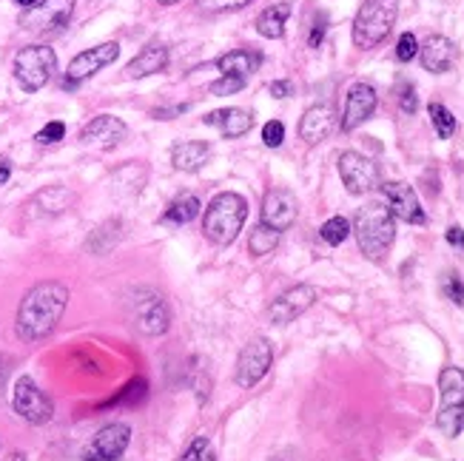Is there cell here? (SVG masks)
<instances>
[{
	"instance_id": "cell-1",
	"label": "cell",
	"mask_w": 464,
	"mask_h": 461,
	"mask_svg": "<svg viewBox=\"0 0 464 461\" xmlns=\"http://www.w3.org/2000/svg\"><path fill=\"white\" fill-rule=\"evenodd\" d=\"M69 305V288L60 283H37L29 288V293L20 299L17 308V336L24 342H40L52 336V331L60 325V319Z\"/></svg>"
},
{
	"instance_id": "cell-2",
	"label": "cell",
	"mask_w": 464,
	"mask_h": 461,
	"mask_svg": "<svg viewBox=\"0 0 464 461\" xmlns=\"http://www.w3.org/2000/svg\"><path fill=\"white\" fill-rule=\"evenodd\" d=\"M353 231H356V243L362 254L373 259V263H379V259L388 256L396 239V216L391 214L388 203H368L359 208Z\"/></svg>"
},
{
	"instance_id": "cell-3",
	"label": "cell",
	"mask_w": 464,
	"mask_h": 461,
	"mask_svg": "<svg viewBox=\"0 0 464 461\" xmlns=\"http://www.w3.org/2000/svg\"><path fill=\"white\" fill-rule=\"evenodd\" d=\"M248 219V203L234 191H223L211 199L203 214V234L214 245H231Z\"/></svg>"
},
{
	"instance_id": "cell-4",
	"label": "cell",
	"mask_w": 464,
	"mask_h": 461,
	"mask_svg": "<svg viewBox=\"0 0 464 461\" xmlns=\"http://www.w3.org/2000/svg\"><path fill=\"white\" fill-rule=\"evenodd\" d=\"M399 17V0H365L353 20L356 49H373L385 40Z\"/></svg>"
},
{
	"instance_id": "cell-5",
	"label": "cell",
	"mask_w": 464,
	"mask_h": 461,
	"mask_svg": "<svg viewBox=\"0 0 464 461\" xmlns=\"http://www.w3.org/2000/svg\"><path fill=\"white\" fill-rule=\"evenodd\" d=\"M439 390H441V408L436 416V425L448 438H456L464 427V370L461 368L441 370Z\"/></svg>"
},
{
	"instance_id": "cell-6",
	"label": "cell",
	"mask_w": 464,
	"mask_h": 461,
	"mask_svg": "<svg viewBox=\"0 0 464 461\" xmlns=\"http://www.w3.org/2000/svg\"><path fill=\"white\" fill-rule=\"evenodd\" d=\"M129 308H131V322L140 333L163 336L171 328V311L163 293H157L151 288H137L129 296Z\"/></svg>"
},
{
	"instance_id": "cell-7",
	"label": "cell",
	"mask_w": 464,
	"mask_h": 461,
	"mask_svg": "<svg viewBox=\"0 0 464 461\" xmlns=\"http://www.w3.org/2000/svg\"><path fill=\"white\" fill-rule=\"evenodd\" d=\"M57 69V54L49 46H26L14 54V77L20 89L37 91L44 89Z\"/></svg>"
},
{
	"instance_id": "cell-8",
	"label": "cell",
	"mask_w": 464,
	"mask_h": 461,
	"mask_svg": "<svg viewBox=\"0 0 464 461\" xmlns=\"http://www.w3.org/2000/svg\"><path fill=\"white\" fill-rule=\"evenodd\" d=\"M12 408L14 413L29 425H46L54 416V405L52 399L34 385V379L20 376L14 382V393H12Z\"/></svg>"
},
{
	"instance_id": "cell-9",
	"label": "cell",
	"mask_w": 464,
	"mask_h": 461,
	"mask_svg": "<svg viewBox=\"0 0 464 461\" xmlns=\"http://www.w3.org/2000/svg\"><path fill=\"white\" fill-rule=\"evenodd\" d=\"M274 365V348L268 339H251V342L239 351L237 356V370H234V382L239 388H254L262 376H266Z\"/></svg>"
},
{
	"instance_id": "cell-10",
	"label": "cell",
	"mask_w": 464,
	"mask_h": 461,
	"mask_svg": "<svg viewBox=\"0 0 464 461\" xmlns=\"http://www.w3.org/2000/svg\"><path fill=\"white\" fill-rule=\"evenodd\" d=\"M74 14V0H40L37 6L24 9L20 14V26L37 32V34H52L60 32Z\"/></svg>"
},
{
	"instance_id": "cell-11",
	"label": "cell",
	"mask_w": 464,
	"mask_h": 461,
	"mask_svg": "<svg viewBox=\"0 0 464 461\" xmlns=\"http://www.w3.org/2000/svg\"><path fill=\"white\" fill-rule=\"evenodd\" d=\"M339 177L351 194H371L379 188V166L359 151H345L339 157Z\"/></svg>"
},
{
	"instance_id": "cell-12",
	"label": "cell",
	"mask_w": 464,
	"mask_h": 461,
	"mask_svg": "<svg viewBox=\"0 0 464 461\" xmlns=\"http://www.w3.org/2000/svg\"><path fill=\"white\" fill-rule=\"evenodd\" d=\"M120 54V43H114V40H109V43H100V46H92L86 52H80L69 69H66V86H77L83 83V80H89L92 74H97L100 69H106L109 63H114Z\"/></svg>"
},
{
	"instance_id": "cell-13",
	"label": "cell",
	"mask_w": 464,
	"mask_h": 461,
	"mask_svg": "<svg viewBox=\"0 0 464 461\" xmlns=\"http://www.w3.org/2000/svg\"><path fill=\"white\" fill-rule=\"evenodd\" d=\"M129 442H131V427L129 425H123V422L106 425L89 442L83 458L86 461H117L129 450Z\"/></svg>"
},
{
	"instance_id": "cell-14",
	"label": "cell",
	"mask_w": 464,
	"mask_h": 461,
	"mask_svg": "<svg viewBox=\"0 0 464 461\" xmlns=\"http://www.w3.org/2000/svg\"><path fill=\"white\" fill-rule=\"evenodd\" d=\"M316 303V288L314 285H294L285 293H279L268 305V319L274 325H288L299 319L311 305Z\"/></svg>"
},
{
	"instance_id": "cell-15",
	"label": "cell",
	"mask_w": 464,
	"mask_h": 461,
	"mask_svg": "<svg viewBox=\"0 0 464 461\" xmlns=\"http://www.w3.org/2000/svg\"><path fill=\"white\" fill-rule=\"evenodd\" d=\"M299 203L288 188H271L262 199V226H268L274 231H288L296 223Z\"/></svg>"
},
{
	"instance_id": "cell-16",
	"label": "cell",
	"mask_w": 464,
	"mask_h": 461,
	"mask_svg": "<svg viewBox=\"0 0 464 461\" xmlns=\"http://www.w3.org/2000/svg\"><path fill=\"white\" fill-rule=\"evenodd\" d=\"M385 191V199H388V208L396 219L401 223H411V226H425L428 216H425V208H421L416 191L408 186V183H385L382 186Z\"/></svg>"
},
{
	"instance_id": "cell-17",
	"label": "cell",
	"mask_w": 464,
	"mask_h": 461,
	"mask_svg": "<svg viewBox=\"0 0 464 461\" xmlns=\"http://www.w3.org/2000/svg\"><path fill=\"white\" fill-rule=\"evenodd\" d=\"M336 123H339V117H336V109L331 103L311 106L299 120V137L305 139L308 146H319L322 139H328L334 134Z\"/></svg>"
},
{
	"instance_id": "cell-18",
	"label": "cell",
	"mask_w": 464,
	"mask_h": 461,
	"mask_svg": "<svg viewBox=\"0 0 464 461\" xmlns=\"http://www.w3.org/2000/svg\"><path fill=\"white\" fill-rule=\"evenodd\" d=\"M376 91L368 83H356L348 91V103H345V114H342V131H353L356 126H362L365 120L376 111Z\"/></svg>"
},
{
	"instance_id": "cell-19",
	"label": "cell",
	"mask_w": 464,
	"mask_h": 461,
	"mask_svg": "<svg viewBox=\"0 0 464 461\" xmlns=\"http://www.w3.org/2000/svg\"><path fill=\"white\" fill-rule=\"evenodd\" d=\"M129 134V126L123 123L120 117H111V114H100L94 117L92 123L80 131V139H86V143H97L103 149H114L126 139Z\"/></svg>"
},
{
	"instance_id": "cell-20",
	"label": "cell",
	"mask_w": 464,
	"mask_h": 461,
	"mask_svg": "<svg viewBox=\"0 0 464 461\" xmlns=\"http://www.w3.org/2000/svg\"><path fill=\"white\" fill-rule=\"evenodd\" d=\"M419 57H421V66H425L428 72L445 74L456 63V46H453V40H448L445 34H430L425 40V46H419Z\"/></svg>"
},
{
	"instance_id": "cell-21",
	"label": "cell",
	"mask_w": 464,
	"mask_h": 461,
	"mask_svg": "<svg viewBox=\"0 0 464 461\" xmlns=\"http://www.w3.org/2000/svg\"><path fill=\"white\" fill-rule=\"evenodd\" d=\"M206 123L223 131V137L237 139L251 131L254 117H251V111H242V109H219V111L206 114Z\"/></svg>"
},
{
	"instance_id": "cell-22",
	"label": "cell",
	"mask_w": 464,
	"mask_h": 461,
	"mask_svg": "<svg viewBox=\"0 0 464 461\" xmlns=\"http://www.w3.org/2000/svg\"><path fill=\"white\" fill-rule=\"evenodd\" d=\"M262 63V54L248 52V49H237V52H226L223 57L217 60V69L223 72L226 77H239V80H248Z\"/></svg>"
},
{
	"instance_id": "cell-23",
	"label": "cell",
	"mask_w": 464,
	"mask_h": 461,
	"mask_svg": "<svg viewBox=\"0 0 464 461\" xmlns=\"http://www.w3.org/2000/svg\"><path fill=\"white\" fill-rule=\"evenodd\" d=\"M208 154H211V149L206 143H199V139H186V143H177L171 149V163L177 171L191 174L208 163Z\"/></svg>"
},
{
	"instance_id": "cell-24",
	"label": "cell",
	"mask_w": 464,
	"mask_h": 461,
	"mask_svg": "<svg viewBox=\"0 0 464 461\" xmlns=\"http://www.w3.org/2000/svg\"><path fill=\"white\" fill-rule=\"evenodd\" d=\"M166 66H169V49L166 46H149L126 66V74L131 80H140V77H149L157 72H166Z\"/></svg>"
},
{
	"instance_id": "cell-25",
	"label": "cell",
	"mask_w": 464,
	"mask_h": 461,
	"mask_svg": "<svg viewBox=\"0 0 464 461\" xmlns=\"http://www.w3.org/2000/svg\"><path fill=\"white\" fill-rule=\"evenodd\" d=\"M291 14V4H274L256 17V32L268 40H279L285 34V20Z\"/></svg>"
},
{
	"instance_id": "cell-26",
	"label": "cell",
	"mask_w": 464,
	"mask_h": 461,
	"mask_svg": "<svg viewBox=\"0 0 464 461\" xmlns=\"http://www.w3.org/2000/svg\"><path fill=\"white\" fill-rule=\"evenodd\" d=\"M199 214V199L194 194H179L174 203L169 206V211L163 214V223H174V226H188L194 223Z\"/></svg>"
},
{
	"instance_id": "cell-27",
	"label": "cell",
	"mask_w": 464,
	"mask_h": 461,
	"mask_svg": "<svg viewBox=\"0 0 464 461\" xmlns=\"http://www.w3.org/2000/svg\"><path fill=\"white\" fill-rule=\"evenodd\" d=\"M279 231H274V228H268V226H256L254 231H251V236H248V251L254 254V256H268V254H274L276 251V245H279Z\"/></svg>"
},
{
	"instance_id": "cell-28",
	"label": "cell",
	"mask_w": 464,
	"mask_h": 461,
	"mask_svg": "<svg viewBox=\"0 0 464 461\" xmlns=\"http://www.w3.org/2000/svg\"><path fill=\"white\" fill-rule=\"evenodd\" d=\"M319 234H322V239H325L328 245H342L351 236V223L345 216H331L328 223L319 228Z\"/></svg>"
},
{
	"instance_id": "cell-29",
	"label": "cell",
	"mask_w": 464,
	"mask_h": 461,
	"mask_svg": "<svg viewBox=\"0 0 464 461\" xmlns=\"http://www.w3.org/2000/svg\"><path fill=\"white\" fill-rule=\"evenodd\" d=\"M430 120H433L436 134H439L441 139L453 137V131H456V117H453L445 106H441V103H430Z\"/></svg>"
},
{
	"instance_id": "cell-30",
	"label": "cell",
	"mask_w": 464,
	"mask_h": 461,
	"mask_svg": "<svg viewBox=\"0 0 464 461\" xmlns=\"http://www.w3.org/2000/svg\"><path fill=\"white\" fill-rule=\"evenodd\" d=\"M143 399H146V382H143V379H134L131 385H126L111 399L109 408H114V405H137V402H143Z\"/></svg>"
},
{
	"instance_id": "cell-31",
	"label": "cell",
	"mask_w": 464,
	"mask_h": 461,
	"mask_svg": "<svg viewBox=\"0 0 464 461\" xmlns=\"http://www.w3.org/2000/svg\"><path fill=\"white\" fill-rule=\"evenodd\" d=\"M251 0H197V6L208 14H226V12H239L246 9Z\"/></svg>"
},
{
	"instance_id": "cell-32",
	"label": "cell",
	"mask_w": 464,
	"mask_h": 461,
	"mask_svg": "<svg viewBox=\"0 0 464 461\" xmlns=\"http://www.w3.org/2000/svg\"><path fill=\"white\" fill-rule=\"evenodd\" d=\"M179 461H217V456L208 445V438H194Z\"/></svg>"
},
{
	"instance_id": "cell-33",
	"label": "cell",
	"mask_w": 464,
	"mask_h": 461,
	"mask_svg": "<svg viewBox=\"0 0 464 461\" xmlns=\"http://www.w3.org/2000/svg\"><path fill=\"white\" fill-rule=\"evenodd\" d=\"M419 54V40L413 32H405L399 37V43H396V60H401V63H411V60Z\"/></svg>"
},
{
	"instance_id": "cell-34",
	"label": "cell",
	"mask_w": 464,
	"mask_h": 461,
	"mask_svg": "<svg viewBox=\"0 0 464 461\" xmlns=\"http://www.w3.org/2000/svg\"><path fill=\"white\" fill-rule=\"evenodd\" d=\"M246 83H248V80H239V77H219L217 80V83H211V94H219V97H223V94H237V91H242V89H246Z\"/></svg>"
},
{
	"instance_id": "cell-35",
	"label": "cell",
	"mask_w": 464,
	"mask_h": 461,
	"mask_svg": "<svg viewBox=\"0 0 464 461\" xmlns=\"http://www.w3.org/2000/svg\"><path fill=\"white\" fill-rule=\"evenodd\" d=\"M445 296L450 299L453 305L464 308V283L459 279V274H448L445 276Z\"/></svg>"
},
{
	"instance_id": "cell-36",
	"label": "cell",
	"mask_w": 464,
	"mask_h": 461,
	"mask_svg": "<svg viewBox=\"0 0 464 461\" xmlns=\"http://www.w3.org/2000/svg\"><path fill=\"white\" fill-rule=\"evenodd\" d=\"M262 139H266L268 149H279L282 139H285V126H282L279 120H271V123H266V129H262Z\"/></svg>"
},
{
	"instance_id": "cell-37",
	"label": "cell",
	"mask_w": 464,
	"mask_h": 461,
	"mask_svg": "<svg viewBox=\"0 0 464 461\" xmlns=\"http://www.w3.org/2000/svg\"><path fill=\"white\" fill-rule=\"evenodd\" d=\"M63 137H66V126L60 123V120H54V123H46L37 131V143L49 146V143H57V139H63Z\"/></svg>"
},
{
	"instance_id": "cell-38",
	"label": "cell",
	"mask_w": 464,
	"mask_h": 461,
	"mask_svg": "<svg viewBox=\"0 0 464 461\" xmlns=\"http://www.w3.org/2000/svg\"><path fill=\"white\" fill-rule=\"evenodd\" d=\"M399 103H401V111H408V114L416 111V94H413V86H401Z\"/></svg>"
},
{
	"instance_id": "cell-39",
	"label": "cell",
	"mask_w": 464,
	"mask_h": 461,
	"mask_svg": "<svg viewBox=\"0 0 464 461\" xmlns=\"http://www.w3.org/2000/svg\"><path fill=\"white\" fill-rule=\"evenodd\" d=\"M268 91H271L276 100H282V97H288V94H291V83H288V80H276V83L268 86Z\"/></svg>"
},
{
	"instance_id": "cell-40",
	"label": "cell",
	"mask_w": 464,
	"mask_h": 461,
	"mask_svg": "<svg viewBox=\"0 0 464 461\" xmlns=\"http://www.w3.org/2000/svg\"><path fill=\"white\" fill-rule=\"evenodd\" d=\"M6 379H9V359L0 353V399H4V390H6Z\"/></svg>"
},
{
	"instance_id": "cell-41",
	"label": "cell",
	"mask_w": 464,
	"mask_h": 461,
	"mask_svg": "<svg viewBox=\"0 0 464 461\" xmlns=\"http://www.w3.org/2000/svg\"><path fill=\"white\" fill-rule=\"evenodd\" d=\"M448 243H450V245H456V248H464V231H461L459 226L448 228Z\"/></svg>"
},
{
	"instance_id": "cell-42",
	"label": "cell",
	"mask_w": 464,
	"mask_h": 461,
	"mask_svg": "<svg viewBox=\"0 0 464 461\" xmlns=\"http://www.w3.org/2000/svg\"><path fill=\"white\" fill-rule=\"evenodd\" d=\"M322 34H325V20H319V24L314 26V34L308 37V43H311V49H316V46L322 43Z\"/></svg>"
},
{
	"instance_id": "cell-43",
	"label": "cell",
	"mask_w": 464,
	"mask_h": 461,
	"mask_svg": "<svg viewBox=\"0 0 464 461\" xmlns=\"http://www.w3.org/2000/svg\"><path fill=\"white\" fill-rule=\"evenodd\" d=\"M9 174H12L9 163H4V159H0V186H4V183H6V179H9Z\"/></svg>"
},
{
	"instance_id": "cell-44",
	"label": "cell",
	"mask_w": 464,
	"mask_h": 461,
	"mask_svg": "<svg viewBox=\"0 0 464 461\" xmlns=\"http://www.w3.org/2000/svg\"><path fill=\"white\" fill-rule=\"evenodd\" d=\"M14 4H17V6H24V9H32V6L40 4V0H14Z\"/></svg>"
},
{
	"instance_id": "cell-45",
	"label": "cell",
	"mask_w": 464,
	"mask_h": 461,
	"mask_svg": "<svg viewBox=\"0 0 464 461\" xmlns=\"http://www.w3.org/2000/svg\"><path fill=\"white\" fill-rule=\"evenodd\" d=\"M157 4H163V6H171V4H179V0H157Z\"/></svg>"
},
{
	"instance_id": "cell-46",
	"label": "cell",
	"mask_w": 464,
	"mask_h": 461,
	"mask_svg": "<svg viewBox=\"0 0 464 461\" xmlns=\"http://www.w3.org/2000/svg\"><path fill=\"white\" fill-rule=\"evenodd\" d=\"M12 461H24V453H14V456H12Z\"/></svg>"
},
{
	"instance_id": "cell-47",
	"label": "cell",
	"mask_w": 464,
	"mask_h": 461,
	"mask_svg": "<svg viewBox=\"0 0 464 461\" xmlns=\"http://www.w3.org/2000/svg\"><path fill=\"white\" fill-rule=\"evenodd\" d=\"M274 461H288V458H282V456H279V458H274Z\"/></svg>"
}]
</instances>
